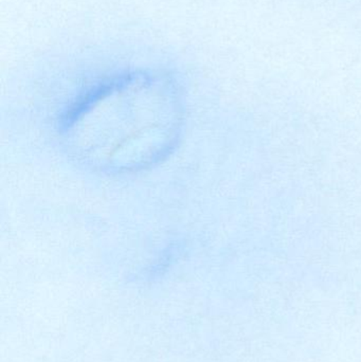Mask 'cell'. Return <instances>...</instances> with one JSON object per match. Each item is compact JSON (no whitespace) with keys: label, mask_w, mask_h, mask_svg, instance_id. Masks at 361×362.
I'll return each mask as SVG.
<instances>
[{"label":"cell","mask_w":361,"mask_h":362,"mask_svg":"<svg viewBox=\"0 0 361 362\" xmlns=\"http://www.w3.org/2000/svg\"><path fill=\"white\" fill-rule=\"evenodd\" d=\"M182 124V104L170 85L129 78L81 102L68 115L63 131L83 163L101 171H127L160 160L177 140Z\"/></svg>","instance_id":"obj_1"}]
</instances>
